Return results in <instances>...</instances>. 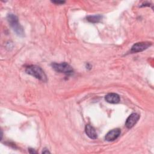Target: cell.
<instances>
[{
    "label": "cell",
    "instance_id": "cell-1",
    "mask_svg": "<svg viewBox=\"0 0 154 154\" xmlns=\"http://www.w3.org/2000/svg\"><path fill=\"white\" fill-rule=\"evenodd\" d=\"M26 73L34 76L37 79L43 82H46L48 78L43 70L36 65H31L28 66L25 70Z\"/></svg>",
    "mask_w": 154,
    "mask_h": 154
},
{
    "label": "cell",
    "instance_id": "cell-2",
    "mask_svg": "<svg viewBox=\"0 0 154 154\" xmlns=\"http://www.w3.org/2000/svg\"><path fill=\"white\" fill-rule=\"evenodd\" d=\"M7 20L9 25L14 31V32L19 36H23L24 30L22 25L18 20L17 17L14 14H8L7 15Z\"/></svg>",
    "mask_w": 154,
    "mask_h": 154
},
{
    "label": "cell",
    "instance_id": "cell-3",
    "mask_svg": "<svg viewBox=\"0 0 154 154\" xmlns=\"http://www.w3.org/2000/svg\"><path fill=\"white\" fill-rule=\"evenodd\" d=\"M51 66L55 71L59 73H63L66 75H70L73 72V68L66 62L61 63H54L52 64Z\"/></svg>",
    "mask_w": 154,
    "mask_h": 154
},
{
    "label": "cell",
    "instance_id": "cell-4",
    "mask_svg": "<svg viewBox=\"0 0 154 154\" xmlns=\"http://www.w3.org/2000/svg\"><path fill=\"white\" fill-rule=\"evenodd\" d=\"M152 43L150 42H138L134 44L131 49V52L132 53H137L142 52L146 49H147L149 46H150Z\"/></svg>",
    "mask_w": 154,
    "mask_h": 154
},
{
    "label": "cell",
    "instance_id": "cell-5",
    "mask_svg": "<svg viewBox=\"0 0 154 154\" xmlns=\"http://www.w3.org/2000/svg\"><path fill=\"white\" fill-rule=\"evenodd\" d=\"M140 119V115L137 113H132L126 119L125 122V126L127 128H132L138 121Z\"/></svg>",
    "mask_w": 154,
    "mask_h": 154
},
{
    "label": "cell",
    "instance_id": "cell-6",
    "mask_svg": "<svg viewBox=\"0 0 154 154\" xmlns=\"http://www.w3.org/2000/svg\"><path fill=\"white\" fill-rule=\"evenodd\" d=\"M120 129L119 128H116L109 131L105 135V139L108 141H112L116 140L120 135Z\"/></svg>",
    "mask_w": 154,
    "mask_h": 154
},
{
    "label": "cell",
    "instance_id": "cell-7",
    "mask_svg": "<svg viewBox=\"0 0 154 154\" xmlns=\"http://www.w3.org/2000/svg\"><path fill=\"white\" fill-rule=\"evenodd\" d=\"M105 100L110 103H117L120 102V96L119 94L114 93L107 94L105 97Z\"/></svg>",
    "mask_w": 154,
    "mask_h": 154
},
{
    "label": "cell",
    "instance_id": "cell-8",
    "mask_svg": "<svg viewBox=\"0 0 154 154\" xmlns=\"http://www.w3.org/2000/svg\"><path fill=\"white\" fill-rule=\"evenodd\" d=\"M85 132L86 135L91 139H96L97 137L95 129L90 125H87L85 126Z\"/></svg>",
    "mask_w": 154,
    "mask_h": 154
},
{
    "label": "cell",
    "instance_id": "cell-9",
    "mask_svg": "<svg viewBox=\"0 0 154 154\" xmlns=\"http://www.w3.org/2000/svg\"><path fill=\"white\" fill-rule=\"evenodd\" d=\"M103 16L100 14H96V15H91L87 17V20L91 23H97L102 20Z\"/></svg>",
    "mask_w": 154,
    "mask_h": 154
},
{
    "label": "cell",
    "instance_id": "cell-10",
    "mask_svg": "<svg viewBox=\"0 0 154 154\" xmlns=\"http://www.w3.org/2000/svg\"><path fill=\"white\" fill-rule=\"evenodd\" d=\"M53 3H55L56 4H64L65 2L64 1H52Z\"/></svg>",
    "mask_w": 154,
    "mask_h": 154
},
{
    "label": "cell",
    "instance_id": "cell-11",
    "mask_svg": "<svg viewBox=\"0 0 154 154\" xmlns=\"http://www.w3.org/2000/svg\"><path fill=\"white\" fill-rule=\"evenodd\" d=\"M28 152L31 153H37V151H35L34 149H28Z\"/></svg>",
    "mask_w": 154,
    "mask_h": 154
},
{
    "label": "cell",
    "instance_id": "cell-12",
    "mask_svg": "<svg viewBox=\"0 0 154 154\" xmlns=\"http://www.w3.org/2000/svg\"><path fill=\"white\" fill-rule=\"evenodd\" d=\"M42 153H49L50 152L48 150H47L46 149H44V150L42 151Z\"/></svg>",
    "mask_w": 154,
    "mask_h": 154
}]
</instances>
